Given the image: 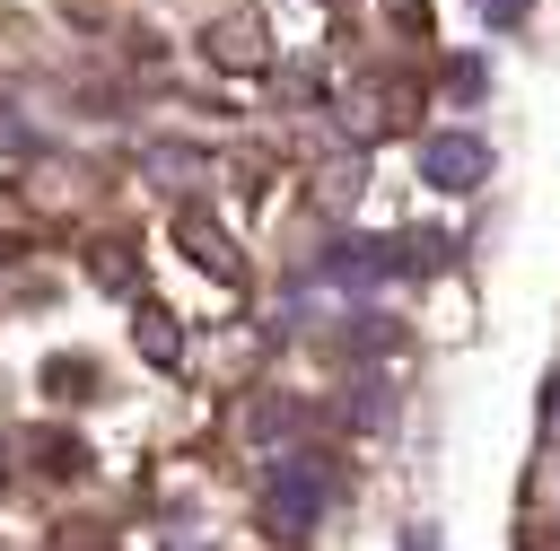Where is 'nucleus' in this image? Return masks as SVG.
I'll return each instance as SVG.
<instances>
[{
  "mask_svg": "<svg viewBox=\"0 0 560 551\" xmlns=\"http://www.w3.org/2000/svg\"><path fill=\"white\" fill-rule=\"evenodd\" d=\"M542 420H551V429H560V376H551V402H542Z\"/></svg>",
  "mask_w": 560,
  "mask_h": 551,
  "instance_id": "3",
  "label": "nucleus"
},
{
  "mask_svg": "<svg viewBox=\"0 0 560 551\" xmlns=\"http://www.w3.org/2000/svg\"><path fill=\"white\" fill-rule=\"evenodd\" d=\"M332 490H341V464H332L324 446H298V455H280V472H271V499H262L271 534H280V542H306V534H315V516L332 507Z\"/></svg>",
  "mask_w": 560,
  "mask_h": 551,
  "instance_id": "1",
  "label": "nucleus"
},
{
  "mask_svg": "<svg viewBox=\"0 0 560 551\" xmlns=\"http://www.w3.org/2000/svg\"><path fill=\"white\" fill-rule=\"evenodd\" d=\"M490 175V149L472 140V131H438V140H420V184H438V192H472Z\"/></svg>",
  "mask_w": 560,
  "mask_h": 551,
  "instance_id": "2",
  "label": "nucleus"
}]
</instances>
